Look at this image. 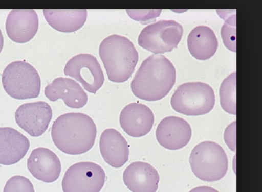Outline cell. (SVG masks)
I'll return each mask as SVG.
<instances>
[{
  "label": "cell",
  "mask_w": 262,
  "mask_h": 192,
  "mask_svg": "<svg viewBox=\"0 0 262 192\" xmlns=\"http://www.w3.org/2000/svg\"><path fill=\"white\" fill-rule=\"evenodd\" d=\"M176 79L172 63L165 56L154 54L145 59L132 81L131 90L137 98L155 101L164 98Z\"/></svg>",
  "instance_id": "6da1fadb"
},
{
  "label": "cell",
  "mask_w": 262,
  "mask_h": 192,
  "mask_svg": "<svg viewBox=\"0 0 262 192\" xmlns=\"http://www.w3.org/2000/svg\"><path fill=\"white\" fill-rule=\"evenodd\" d=\"M51 133L54 143L59 150L76 155L92 149L96 137L97 128L88 115L70 112L61 115L54 121Z\"/></svg>",
  "instance_id": "7a4b0ae2"
},
{
  "label": "cell",
  "mask_w": 262,
  "mask_h": 192,
  "mask_svg": "<svg viewBox=\"0 0 262 192\" xmlns=\"http://www.w3.org/2000/svg\"><path fill=\"white\" fill-rule=\"evenodd\" d=\"M99 53L111 81H127L134 72L139 59L138 53L127 37L113 34L101 42Z\"/></svg>",
  "instance_id": "3957f363"
},
{
  "label": "cell",
  "mask_w": 262,
  "mask_h": 192,
  "mask_svg": "<svg viewBox=\"0 0 262 192\" xmlns=\"http://www.w3.org/2000/svg\"><path fill=\"white\" fill-rule=\"evenodd\" d=\"M189 161L193 174L203 181L220 180L228 171L227 154L224 149L214 141H205L195 146Z\"/></svg>",
  "instance_id": "277c9868"
},
{
  "label": "cell",
  "mask_w": 262,
  "mask_h": 192,
  "mask_svg": "<svg viewBox=\"0 0 262 192\" xmlns=\"http://www.w3.org/2000/svg\"><path fill=\"white\" fill-rule=\"evenodd\" d=\"M215 94L208 84L196 82L180 85L171 97L170 104L177 112L188 116L205 115L215 104Z\"/></svg>",
  "instance_id": "5b68a950"
},
{
  "label": "cell",
  "mask_w": 262,
  "mask_h": 192,
  "mask_svg": "<svg viewBox=\"0 0 262 192\" xmlns=\"http://www.w3.org/2000/svg\"><path fill=\"white\" fill-rule=\"evenodd\" d=\"M3 87L12 98L24 100L37 98L41 81L35 68L29 63L16 61L9 64L2 76Z\"/></svg>",
  "instance_id": "8992f818"
},
{
  "label": "cell",
  "mask_w": 262,
  "mask_h": 192,
  "mask_svg": "<svg viewBox=\"0 0 262 192\" xmlns=\"http://www.w3.org/2000/svg\"><path fill=\"white\" fill-rule=\"evenodd\" d=\"M183 33V27L179 23L161 20L144 28L138 42L142 47L154 54H162L177 47Z\"/></svg>",
  "instance_id": "52a82bcc"
},
{
  "label": "cell",
  "mask_w": 262,
  "mask_h": 192,
  "mask_svg": "<svg viewBox=\"0 0 262 192\" xmlns=\"http://www.w3.org/2000/svg\"><path fill=\"white\" fill-rule=\"evenodd\" d=\"M106 176L99 165L90 161L75 163L66 171L62 180L63 192H100Z\"/></svg>",
  "instance_id": "ba28073f"
},
{
  "label": "cell",
  "mask_w": 262,
  "mask_h": 192,
  "mask_svg": "<svg viewBox=\"0 0 262 192\" xmlns=\"http://www.w3.org/2000/svg\"><path fill=\"white\" fill-rule=\"evenodd\" d=\"M64 73L76 79L86 90L92 93H96L104 81L98 61L89 54H79L71 58L65 65Z\"/></svg>",
  "instance_id": "9c48e42d"
},
{
  "label": "cell",
  "mask_w": 262,
  "mask_h": 192,
  "mask_svg": "<svg viewBox=\"0 0 262 192\" xmlns=\"http://www.w3.org/2000/svg\"><path fill=\"white\" fill-rule=\"evenodd\" d=\"M52 118L51 106L43 101L22 104L15 112L17 124L33 137L42 135Z\"/></svg>",
  "instance_id": "30bf717a"
},
{
  "label": "cell",
  "mask_w": 262,
  "mask_h": 192,
  "mask_svg": "<svg viewBox=\"0 0 262 192\" xmlns=\"http://www.w3.org/2000/svg\"><path fill=\"white\" fill-rule=\"evenodd\" d=\"M192 130L189 124L184 119L174 116L164 118L159 123L156 137L163 148L176 150L185 147L189 142Z\"/></svg>",
  "instance_id": "8fae6325"
},
{
  "label": "cell",
  "mask_w": 262,
  "mask_h": 192,
  "mask_svg": "<svg viewBox=\"0 0 262 192\" xmlns=\"http://www.w3.org/2000/svg\"><path fill=\"white\" fill-rule=\"evenodd\" d=\"M154 121L151 110L146 105L138 103H132L124 107L119 117L122 129L134 137L147 134L152 129Z\"/></svg>",
  "instance_id": "7c38bea8"
},
{
  "label": "cell",
  "mask_w": 262,
  "mask_h": 192,
  "mask_svg": "<svg viewBox=\"0 0 262 192\" xmlns=\"http://www.w3.org/2000/svg\"><path fill=\"white\" fill-rule=\"evenodd\" d=\"M38 18L32 9H14L6 21L7 35L13 41L25 43L33 38L38 29Z\"/></svg>",
  "instance_id": "4fadbf2b"
},
{
  "label": "cell",
  "mask_w": 262,
  "mask_h": 192,
  "mask_svg": "<svg viewBox=\"0 0 262 192\" xmlns=\"http://www.w3.org/2000/svg\"><path fill=\"white\" fill-rule=\"evenodd\" d=\"M27 167L34 177L46 183L55 181L61 171L60 161L56 154L43 147L32 151L27 160Z\"/></svg>",
  "instance_id": "5bb4252c"
},
{
  "label": "cell",
  "mask_w": 262,
  "mask_h": 192,
  "mask_svg": "<svg viewBox=\"0 0 262 192\" xmlns=\"http://www.w3.org/2000/svg\"><path fill=\"white\" fill-rule=\"evenodd\" d=\"M46 97L51 101L62 99L65 104L72 108H81L88 102V95L80 84L75 80L58 77L46 86Z\"/></svg>",
  "instance_id": "9a60e30c"
},
{
  "label": "cell",
  "mask_w": 262,
  "mask_h": 192,
  "mask_svg": "<svg viewBox=\"0 0 262 192\" xmlns=\"http://www.w3.org/2000/svg\"><path fill=\"white\" fill-rule=\"evenodd\" d=\"M123 179L125 185L132 192H156L160 176L150 164L135 161L125 169Z\"/></svg>",
  "instance_id": "2e32d148"
},
{
  "label": "cell",
  "mask_w": 262,
  "mask_h": 192,
  "mask_svg": "<svg viewBox=\"0 0 262 192\" xmlns=\"http://www.w3.org/2000/svg\"><path fill=\"white\" fill-rule=\"evenodd\" d=\"M99 148L104 160L113 167L120 168L128 160L127 142L115 129H106L103 131L100 137Z\"/></svg>",
  "instance_id": "e0dca14e"
},
{
  "label": "cell",
  "mask_w": 262,
  "mask_h": 192,
  "mask_svg": "<svg viewBox=\"0 0 262 192\" xmlns=\"http://www.w3.org/2000/svg\"><path fill=\"white\" fill-rule=\"evenodd\" d=\"M30 147L28 138L11 127H0V164H16L26 155Z\"/></svg>",
  "instance_id": "ac0fdd59"
},
{
  "label": "cell",
  "mask_w": 262,
  "mask_h": 192,
  "mask_svg": "<svg viewBox=\"0 0 262 192\" xmlns=\"http://www.w3.org/2000/svg\"><path fill=\"white\" fill-rule=\"evenodd\" d=\"M187 45L189 52L195 58L205 60L215 53L218 41L213 30L205 26L195 27L189 34Z\"/></svg>",
  "instance_id": "d6986e66"
},
{
  "label": "cell",
  "mask_w": 262,
  "mask_h": 192,
  "mask_svg": "<svg viewBox=\"0 0 262 192\" xmlns=\"http://www.w3.org/2000/svg\"><path fill=\"white\" fill-rule=\"evenodd\" d=\"M43 13L47 22L53 28L65 33L79 30L84 24L87 18L85 9H44Z\"/></svg>",
  "instance_id": "ffe728a7"
},
{
  "label": "cell",
  "mask_w": 262,
  "mask_h": 192,
  "mask_svg": "<svg viewBox=\"0 0 262 192\" xmlns=\"http://www.w3.org/2000/svg\"><path fill=\"white\" fill-rule=\"evenodd\" d=\"M219 93L220 104L223 110L229 114L236 115V72L231 73L224 80Z\"/></svg>",
  "instance_id": "44dd1931"
},
{
  "label": "cell",
  "mask_w": 262,
  "mask_h": 192,
  "mask_svg": "<svg viewBox=\"0 0 262 192\" xmlns=\"http://www.w3.org/2000/svg\"><path fill=\"white\" fill-rule=\"evenodd\" d=\"M221 36L225 45L229 50L236 52V15L229 17L225 22Z\"/></svg>",
  "instance_id": "7402d4cb"
},
{
  "label": "cell",
  "mask_w": 262,
  "mask_h": 192,
  "mask_svg": "<svg viewBox=\"0 0 262 192\" xmlns=\"http://www.w3.org/2000/svg\"><path fill=\"white\" fill-rule=\"evenodd\" d=\"M4 192H35L30 180L23 176L11 177L6 183Z\"/></svg>",
  "instance_id": "603a6c76"
},
{
  "label": "cell",
  "mask_w": 262,
  "mask_h": 192,
  "mask_svg": "<svg viewBox=\"0 0 262 192\" xmlns=\"http://www.w3.org/2000/svg\"><path fill=\"white\" fill-rule=\"evenodd\" d=\"M236 121L231 123L226 128L224 138L228 148L233 152H236Z\"/></svg>",
  "instance_id": "cb8c5ba5"
},
{
  "label": "cell",
  "mask_w": 262,
  "mask_h": 192,
  "mask_svg": "<svg viewBox=\"0 0 262 192\" xmlns=\"http://www.w3.org/2000/svg\"><path fill=\"white\" fill-rule=\"evenodd\" d=\"M189 192H219L215 189L208 186H201L195 187Z\"/></svg>",
  "instance_id": "d4e9b609"
},
{
  "label": "cell",
  "mask_w": 262,
  "mask_h": 192,
  "mask_svg": "<svg viewBox=\"0 0 262 192\" xmlns=\"http://www.w3.org/2000/svg\"><path fill=\"white\" fill-rule=\"evenodd\" d=\"M4 45V38L2 33V31L0 29V53L1 52Z\"/></svg>",
  "instance_id": "484cf974"
}]
</instances>
